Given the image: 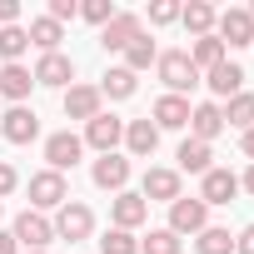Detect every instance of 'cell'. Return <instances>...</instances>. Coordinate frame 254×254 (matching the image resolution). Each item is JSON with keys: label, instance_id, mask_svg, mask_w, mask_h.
I'll list each match as a JSON object with an SVG mask.
<instances>
[{"label": "cell", "instance_id": "cell-11", "mask_svg": "<svg viewBox=\"0 0 254 254\" xmlns=\"http://www.w3.org/2000/svg\"><path fill=\"white\" fill-rule=\"evenodd\" d=\"M30 75H35V85H50V90H60V85H70V80H75V60L55 50V55H40V65H35Z\"/></svg>", "mask_w": 254, "mask_h": 254}, {"label": "cell", "instance_id": "cell-3", "mask_svg": "<svg viewBox=\"0 0 254 254\" xmlns=\"http://www.w3.org/2000/svg\"><path fill=\"white\" fill-rule=\"evenodd\" d=\"M10 234H15V244H20V249L40 254V249L55 239V224H50L40 209H20V219H15V229H10Z\"/></svg>", "mask_w": 254, "mask_h": 254}, {"label": "cell", "instance_id": "cell-24", "mask_svg": "<svg viewBox=\"0 0 254 254\" xmlns=\"http://www.w3.org/2000/svg\"><path fill=\"white\" fill-rule=\"evenodd\" d=\"M30 90H35V75H30L25 65H5V70H0V95H5V100L20 105Z\"/></svg>", "mask_w": 254, "mask_h": 254}, {"label": "cell", "instance_id": "cell-17", "mask_svg": "<svg viewBox=\"0 0 254 254\" xmlns=\"http://www.w3.org/2000/svg\"><path fill=\"white\" fill-rule=\"evenodd\" d=\"M190 125V100L185 95H160L155 100V130H185Z\"/></svg>", "mask_w": 254, "mask_h": 254}, {"label": "cell", "instance_id": "cell-14", "mask_svg": "<svg viewBox=\"0 0 254 254\" xmlns=\"http://www.w3.org/2000/svg\"><path fill=\"white\" fill-rule=\"evenodd\" d=\"M234 194H239V175L214 165V170L204 175V190H199V199H204V204H229Z\"/></svg>", "mask_w": 254, "mask_h": 254}, {"label": "cell", "instance_id": "cell-21", "mask_svg": "<svg viewBox=\"0 0 254 254\" xmlns=\"http://www.w3.org/2000/svg\"><path fill=\"white\" fill-rule=\"evenodd\" d=\"M25 35H30V45H35L40 55H55V50H60V40H65V25H55L50 15H35Z\"/></svg>", "mask_w": 254, "mask_h": 254}, {"label": "cell", "instance_id": "cell-15", "mask_svg": "<svg viewBox=\"0 0 254 254\" xmlns=\"http://www.w3.org/2000/svg\"><path fill=\"white\" fill-rule=\"evenodd\" d=\"M110 214H115V229H135V224L150 219V204H145L140 194H130V190H120L115 204H110Z\"/></svg>", "mask_w": 254, "mask_h": 254}, {"label": "cell", "instance_id": "cell-1", "mask_svg": "<svg viewBox=\"0 0 254 254\" xmlns=\"http://www.w3.org/2000/svg\"><path fill=\"white\" fill-rule=\"evenodd\" d=\"M155 70H160V80H165V90H170V95H185V90H194V85H199V70L190 65V55H185V50H165V55L155 60Z\"/></svg>", "mask_w": 254, "mask_h": 254}, {"label": "cell", "instance_id": "cell-41", "mask_svg": "<svg viewBox=\"0 0 254 254\" xmlns=\"http://www.w3.org/2000/svg\"><path fill=\"white\" fill-rule=\"evenodd\" d=\"M239 190H249V194H254V165H249V175L239 180Z\"/></svg>", "mask_w": 254, "mask_h": 254}, {"label": "cell", "instance_id": "cell-20", "mask_svg": "<svg viewBox=\"0 0 254 254\" xmlns=\"http://www.w3.org/2000/svg\"><path fill=\"white\" fill-rule=\"evenodd\" d=\"M125 145H130V155H155L160 150L155 120H130V125H125Z\"/></svg>", "mask_w": 254, "mask_h": 254}, {"label": "cell", "instance_id": "cell-38", "mask_svg": "<svg viewBox=\"0 0 254 254\" xmlns=\"http://www.w3.org/2000/svg\"><path fill=\"white\" fill-rule=\"evenodd\" d=\"M20 20V5H15V0H0V25H15Z\"/></svg>", "mask_w": 254, "mask_h": 254}, {"label": "cell", "instance_id": "cell-10", "mask_svg": "<svg viewBox=\"0 0 254 254\" xmlns=\"http://www.w3.org/2000/svg\"><path fill=\"white\" fill-rule=\"evenodd\" d=\"M214 25H219L224 50H244V45H254V20H249V10H224Z\"/></svg>", "mask_w": 254, "mask_h": 254}, {"label": "cell", "instance_id": "cell-31", "mask_svg": "<svg viewBox=\"0 0 254 254\" xmlns=\"http://www.w3.org/2000/svg\"><path fill=\"white\" fill-rule=\"evenodd\" d=\"M180 249H185V239L170 229H150V239L140 244V254H180Z\"/></svg>", "mask_w": 254, "mask_h": 254}, {"label": "cell", "instance_id": "cell-8", "mask_svg": "<svg viewBox=\"0 0 254 254\" xmlns=\"http://www.w3.org/2000/svg\"><path fill=\"white\" fill-rule=\"evenodd\" d=\"M0 135H5L10 145H30V140L40 135V115H35V110H25V105H10V110H5V120H0Z\"/></svg>", "mask_w": 254, "mask_h": 254}, {"label": "cell", "instance_id": "cell-37", "mask_svg": "<svg viewBox=\"0 0 254 254\" xmlns=\"http://www.w3.org/2000/svg\"><path fill=\"white\" fill-rule=\"evenodd\" d=\"M234 254H254V224H244L234 234Z\"/></svg>", "mask_w": 254, "mask_h": 254}, {"label": "cell", "instance_id": "cell-39", "mask_svg": "<svg viewBox=\"0 0 254 254\" xmlns=\"http://www.w3.org/2000/svg\"><path fill=\"white\" fill-rule=\"evenodd\" d=\"M0 254H20V244H15V234H10V229H0Z\"/></svg>", "mask_w": 254, "mask_h": 254}, {"label": "cell", "instance_id": "cell-33", "mask_svg": "<svg viewBox=\"0 0 254 254\" xmlns=\"http://www.w3.org/2000/svg\"><path fill=\"white\" fill-rule=\"evenodd\" d=\"M80 15H85L90 25H100V30H105V25L115 20V0H85V5H80Z\"/></svg>", "mask_w": 254, "mask_h": 254}, {"label": "cell", "instance_id": "cell-13", "mask_svg": "<svg viewBox=\"0 0 254 254\" xmlns=\"http://www.w3.org/2000/svg\"><path fill=\"white\" fill-rule=\"evenodd\" d=\"M90 180L100 185V190H125V180H130V160H125V155H100L95 160V170H90Z\"/></svg>", "mask_w": 254, "mask_h": 254}, {"label": "cell", "instance_id": "cell-34", "mask_svg": "<svg viewBox=\"0 0 254 254\" xmlns=\"http://www.w3.org/2000/svg\"><path fill=\"white\" fill-rule=\"evenodd\" d=\"M175 20H180L175 0H155V5H150V25H175Z\"/></svg>", "mask_w": 254, "mask_h": 254}, {"label": "cell", "instance_id": "cell-42", "mask_svg": "<svg viewBox=\"0 0 254 254\" xmlns=\"http://www.w3.org/2000/svg\"><path fill=\"white\" fill-rule=\"evenodd\" d=\"M249 20H254V5H249Z\"/></svg>", "mask_w": 254, "mask_h": 254}, {"label": "cell", "instance_id": "cell-28", "mask_svg": "<svg viewBox=\"0 0 254 254\" xmlns=\"http://www.w3.org/2000/svg\"><path fill=\"white\" fill-rule=\"evenodd\" d=\"M194 249H199V254H234V234L219 229V224H209V229L194 234Z\"/></svg>", "mask_w": 254, "mask_h": 254}, {"label": "cell", "instance_id": "cell-35", "mask_svg": "<svg viewBox=\"0 0 254 254\" xmlns=\"http://www.w3.org/2000/svg\"><path fill=\"white\" fill-rule=\"evenodd\" d=\"M55 25H65V20H75L80 15V5H75V0H50V10H45Z\"/></svg>", "mask_w": 254, "mask_h": 254}, {"label": "cell", "instance_id": "cell-9", "mask_svg": "<svg viewBox=\"0 0 254 254\" xmlns=\"http://www.w3.org/2000/svg\"><path fill=\"white\" fill-rule=\"evenodd\" d=\"M140 199L145 204H175L180 199V170H145Z\"/></svg>", "mask_w": 254, "mask_h": 254}, {"label": "cell", "instance_id": "cell-23", "mask_svg": "<svg viewBox=\"0 0 254 254\" xmlns=\"http://www.w3.org/2000/svg\"><path fill=\"white\" fill-rule=\"evenodd\" d=\"M185 55H190L194 70H214V65H224V40H219V35H199Z\"/></svg>", "mask_w": 254, "mask_h": 254}, {"label": "cell", "instance_id": "cell-22", "mask_svg": "<svg viewBox=\"0 0 254 254\" xmlns=\"http://www.w3.org/2000/svg\"><path fill=\"white\" fill-rule=\"evenodd\" d=\"M180 20H185V30L199 40V35H214V5H204V0H190V5H180Z\"/></svg>", "mask_w": 254, "mask_h": 254}, {"label": "cell", "instance_id": "cell-5", "mask_svg": "<svg viewBox=\"0 0 254 254\" xmlns=\"http://www.w3.org/2000/svg\"><path fill=\"white\" fill-rule=\"evenodd\" d=\"M170 234H199V229H209V204L204 199H175L170 204V224H165Z\"/></svg>", "mask_w": 254, "mask_h": 254}, {"label": "cell", "instance_id": "cell-43", "mask_svg": "<svg viewBox=\"0 0 254 254\" xmlns=\"http://www.w3.org/2000/svg\"><path fill=\"white\" fill-rule=\"evenodd\" d=\"M40 254H45V249H40Z\"/></svg>", "mask_w": 254, "mask_h": 254}, {"label": "cell", "instance_id": "cell-30", "mask_svg": "<svg viewBox=\"0 0 254 254\" xmlns=\"http://www.w3.org/2000/svg\"><path fill=\"white\" fill-rule=\"evenodd\" d=\"M100 95H110V100H130V95H135V75L125 70V65H115V70L100 80Z\"/></svg>", "mask_w": 254, "mask_h": 254}, {"label": "cell", "instance_id": "cell-6", "mask_svg": "<svg viewBox=\"0 0 254 254\" xmlns=\"http://www.w3.org/2000/svg\"><path fill=\"white\" fill-rule=\"evenodd\" d=\"M80 155H85V140H80V135H70V130H60V135H50V140H45V160H50V170H55V175L75 170V165H80Z\"/></svg>", "mask_w": 254, "mask_h": 254}, {"label": "cell", "instance_id": "cell-16", "mask_svg": "<svg viewBox=\"0 0 254 254\" xmlns=\"http://www.w3.org/2000/svg\"><path fill=\"white\" fill-rule=\"evenodd\" d=\"M135 35H140V15H130V10H115V20L100 30V45H105V50H125Z\"/></svg>", "mask_w": 254, "mask_h": 254}, {"label": "cell", "instance_id": "cell-4", "mask_svg": "<svg viewBox=\"0 0 254 254\" xmlns=\"http://www.w3.org/2000/svg\"><path fill=\"white\" fill-rule=\"evenodd\" d=\"M70 199V185H65V175H55V170H40V175H30V204L45 214V209H60Z\"/></svg>", "mask_w": 254, "mask_h": 254}, {"label": "cell", "instance_id": "cell-26", "mask_svg": "<svg viewBox=\"0 0 254 254\" xmlns=\"http://www.w3.org/2000/svg\"><path fill=\"white\" fill-rule=\"evenodd\" d=\"M175 160H180V170H190V175H209V170H214V165H209V160H214V150H209L204 140H185Z\"/></svg>", "mask_w": 254, "mask_h": 254}, {"label": "cell", "instance_id": "cell-12", "mask_svg": "<svg viewBox=\"0 0 254 254\" xmlns=\"http://www.w3.org/2000/svg\"><path fill=\"white\" fill-rule=\"evenodd\" d=\"M100 100H105V95H100V85H70V90H65V115L90 125V120L100 115Z\"/></svg>", "mask_w": 254, "mask_h": 254}, {"label": "cell", "instance_id": "cell-36", "mask_svg": "<svg viewBox=\"0 0 254 254\" xmlns=\"http://www.w3.org/2000/svg\"><path fill=\"white\" fill-rule=\"evenodd\" d=\"M20 185V175H15V165H5V160H0V199H5L10 190Z\"/></svg>", "mask_w": 254, "mask_h": 254}, {"label": "cell", "instance_id": "cell-29", "mask_svg": "<svg viewBox=\"0 0 254 254\" xmlns=\"http://www.w3.org/2000/svg\"><path fill=\"white\" fill-rule=\"evenodd\" d=\"M25 50H30V35L20 25H0V55H5V65H20Z\"/></svg>", "mask_w": 254, "mask_h": 254}, {"label": "cell", "instance_id": "cell-18", "mask_svg": "<svg viewBox=\"0 0 254 254\" xmlns=\"http://www.w3.org/2000/svg\"><path fill=\"white\" fill-rule=\"evenodd\" d=\"M204 85H209L214 95H224V100H234V95L244 90V70H239L234 60H224V65H214V70H204Z\"/></svg>", "mask_w": 254, "mask_h": 254}, {"label": "cell", "instance_id": "cell-2", "mask_svg": "<svg viewBox=\"0 0 254 254\" xmlns=\"http://www.w3.org/2000/svg\"><path fill=\"white\" fill-rule=\"evenodd\" d=\"M50 224H55V239H70V244H80V239H90V229H95V214H90V204H80V199H65V204H60V214H55Z\"/></svg>", "mask_w": 254, "mask_h": 254}, {"label": "cell", "instance_id": "cell-25", "mask_svg": "<svg viewBox=\"0 0 254 254\" xmlns=\"http://www.w3.org/2000/svg\"><path fill=\"white\" fill-rule=\"evenodd\" d=\"M219 115H224V125H234L239 135H244V130H254V95H249V90H239L229 105H219Z\"/></svg>", "mask_w": 254, "mask_h": 254}, {"label": "cell", "instance_id": "cell-19", "mask_svg": "<svg viewBox=\"0 0 254 254\" xmlns=\"http://www.w3.org/2000/svg\"><path fill=\"white\" fill-rule=\"evenodd\" d=\"M219 130H224L219 105H194V110H190V140H204V145H209Z\"/></svg>", "mask_w": 254, "mask_h": 254}, {"label": "cell", "instance_id": "cell-32", "mask_svg": "<svg viewBox=\"0 0 254 254\" xmlns=\"http://www.w3.org/2000/svg\"><path fill=\"white\" fill-rule=\"evenodd\" d=\"M100 254H140V239H135L130 229H110V234L100 239Z\"/></svg>", "mask_w": 254, "mask_h": 254}, {"label": "cell", "instance_id": "cell-27", "mask_svg": "<svg viewBox=\"0 0 254 254\" xmlns=\"http://www.w3.org/2000/svg\"><path fill=\"white\" fill-rule=\"evenodd\" d=\"M155 60H160V50H155V40H150L145 30H140L130 45H125V70H130V75H135V70H150Z\"/></svg>", "mask_w": 254, "mask_h": 254}, {"label": "cell", "instance_id": "cell-40", "mask_svg": "<svg viewBox=\"0 0 254 254\" xmlns=\"http://www.w3.org/2000/svg\"><path fill=\"white\" fill-rule=\"evenodd\" d=\"M239 145H244V155L254 160V130H244V140H239Z\"/></svg>", "mask_w": 254, "mask_h": 254}, {"label": "cell", "instance_id": "cell-7", "mask_svg": "<svg viewBox=\"0 0 254 254\" xmlns=\"http://www.w3.org/2000/svg\"><path fill=\"white\" fill-rule=\"evenodd\" d=\"M125 140V120H115V115H95L90 125H85V145L90 150H100V155H115V145Z\"/></svg>", "mask_w": 254, "mask_h": 254}]
</instances>
